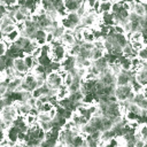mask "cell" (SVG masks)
<instances>
[{"label": "cell", "instance_id": "6da1fadb", "mask_svg": "<svg viewBox=\"0 0 147 147\" xmlns=\"http://www.w3.org/2000/svg\"><path fill=\"white\" fill-rule=\"evenodd\" d=\"M18 116L20 115H18V111H17L15 103H9L0 110V119L6 127L10 126L17 119Z\"/></svg>", "mask_w": 147, "mask_h": 147}, {"label": "cell", "instance_id": "7a4b0ae2", "mask_svg": "<svg viewBox=\"0 0 147 147\" xmlns=\"http://www.w3.org/2000/svg\"><path fill=\"white\" fill-rule=\"evenodd\" d=\"M69 54V49L67 46H64L60 39H55L51 44V52L49 55L54 62H62L65 56Z\"/></svg>", "mask_w": 147, "mask_h": 147}, {"label": "cell", "instance_id": "3957f363", "mask_svg": "<svg viewBox=\"0 0 147 147\" xmlns=\"http://www.w3.org/2000/svg\"><path fill=\"white\" fill-rule=\"evenodd\" d=\"M60 23L61 25L67 30H75L76 28H78L79 25H82V17L76 13H67V15H64L63 17L60 18Z\"/></svg>", "mask_w": 147, "mask_h": 147}, {"label": "cell", "instance_id": "277c9868", "mask_svg": "<svg viewBox=\"0 0 147 147\" xmlns=\"http://www.w3.org/2000/svg\"><path fill=\"white\" fill-rule=\"evenodd\" d=\"M115 96L117 101H132L134 92L132 91L131 85H116L115 87Z\"/></svg>", "mask_w": 147, "mask_h": 147}, {"label": "cell", "instance_id": "5b68a950", "mask_svg": "<svg viewBox=\"0 0 147 147\" xmlns=\"http://www.w3.org/2000/svg\"><path fill=\"white\" fill-rule=\"evenodd\" d=\"M37 87H39V80L36 77V75L32 71H29L28 74H25L22 78V84H21V91H28V92H32L33 90H36Z\"/></svg>", "mask_w": 147, "mask_h": 147}, {"label": "cell", "instance_id": "8992f818", "mask_svg": "<svg viewBox=\"0 0 147 147\" xmlns=\"http://www.w3.org/2000/svg\"><path fill=\"white\" fill-rule=\"evenodd\" d=\"M45 84L53 90H59L60 87L63 86V78L60 74V71H51L46 76Z\"/></svg>", "mask_w": 147, "mask_h": 147}, {"label": "cell", "instance_id": "52a82bcc", "mask_svg": "<svg viewBox=\"0 0 147 147\" xmlns=\"http://www.w3.org/2000/svg\"><path fill=\"white\" fill-rule=\"evenodd\" d=\"M134 78V71H124L121 70L116 75V85H129L131 80Z\"/></svg>", "mask_w": 147, "mask_h": 147}, {"label": "cell", "instance_id": "ba28073f", "mask_svg": "<svg viewBox=\"0 0 147 147\" xmlns=\"http://www.w3.org/2000/svg\"><path fill=\"white\" fill-rule=\"evenodd\" d=\"M11 67H13V69H14L18 75H23V76L30 71L29 68L26 67L25 62H24L23 56H18V57L13 59V65H11Z\"/></svg>", "mask_w": 147, "mask_h": 147}, {"label": "cell", "instance_id": "9c48e42d", "mask_svg": "<svg viewBox=\"0 0 147 147\" xmlns=\"http://www.w3.org/2000/svg\"><path fill=\"white\" fill-rule=\"evenodd\" d=\"M60 40H61V42L64 45V46H67L68 47V49L70 48V47H72L77 41H76V37H75V30H69V29H67L65 31H64V33L62 34V37L60 38Z\"/></svg>", "mask_w": 147, "mask_h": 147}, {"label": "cell", "instance_id": "30bf717a", "mask_svg": "<svg viewBox=\"0 0 147 147\" xmlns=\"http://www.w3.org/2000/svg\"><path fill=\"white\" fill-rule=\"evenodd\" d=\"M63 3L67 13H74L84 5V0H63Z\"/></svg>", "mask_w": 147, "mask_h": 147}, {"label": "cell", "instance_id": "8fae6325", "mask_svg": "<svg viewBox=\"0 0 147 147\" xmlns=\"http://www.w3.org/2000/svg\"><path fill=\"white\" fill-rule=\"evenodd\" d=\"M61 67H62V70L72 71V70L76 68V56L68 54V55L65 56V59L61 62Z\"/></svg>", "mask_w": 147, "mask_h": 147}, {"label": "cell", "instance_id": "7c38bea8", "mask_svg": "<svg viewBox=\"0 0 147 147\" xmlns=\"http://www.w3.org/2000/svg\"><path fill=\"white\" fill-rule=\"evenodd\" d=\"M72 123H74V125L76 126V127H78V129H82L87 122H88V119L86 118V117H84V116H82L80 114H78L77 111H72V114H71V117L69 118Z\"/></svg>", "mask_w": 147, "mask_h": 147}, {"label": "cell", "instance_id": "4fadbf2b", "mask_svg": "<svg viewBox=\"0 0 147 147\" xmlns=\"http://www.w3.org/2000/svg\"><path fill=\"white\" fill-rule=\"evenodd\" d=\"M100 22L103 25H106V26H114V25H116V21H115V17H114L111 11L100 14Z\"/></svg>", "mask_w": 147, "mask_h": 147}, {"label": "cell", "instance_id": "5bb4252c", "mask_svg": "<svg viewBox=\"0 0 147 147\" xmlns=\"http://www.w3.org/2000/svg\"><path fill=\"white\" fill-rule=\"evenodd\" d=\"M21 36H22V34H21V31L16 28L15 30H13L11 32H9L8 34L3 36V40H5L8 45H11V44L16 42V41L20 39V37H21Z\"/></svg>", "mask_w": 147, "mask_h": 147}, {"label": "cell", "instance_id": "9a60e30c", "mask_svg": "<svg viewBox=\"0 0 147 147\" xmlns=\"http://www.w3.org/2000/svg\"><path fill=\"white\" fill-rule=\"evenodd\" d=\"M82 36H83V41L85 42H93L95 40V33L93 28H83Z\"/></svg>", "mask_w": 147, "mask_h": 147}, {"label": "cell", "instance_id": "2e32d148", "mask_svg": "<svg viewBox=\"0 0 147 147\" xmlns=\"http://www.w3.org/2000/svg\"><path fill=\"white\" fill-rule=\"evenodd\" d=\"M136 80L139 82L141 85L146 86L147 85V69L146 68H139L138 70L134 71Z\"/></svg>", "mask_w": 147, "mask_h": 147}, {"label": "cell", "instance_id": "e0dca14e", "mask_svg": "<svg viewBox=\"0 0 147 147\" xmlns=\"http://www.w3.org/2000/svg\"><path fill=\"white\" fill-rule=\"evenodd\" d=\"M23 59H24V62H25V64H26V67L29 68L30 71L33 70L38 65V60L36 57H33L31 54H24Z\"/></svg>", "mask_w": 147, "mask_h": 147}, {"label": "cell", "instance_id": "ac0fdd59", "mask_svg": "<svg viewBox=\"0 0 147 147\" xmlns=\"http://www.w3.org/2000/svg\"><path fill=\"white\" fill-rule=\"evenodd\" d=\"M113 8V2L110 0L107 1H100L99 3V8H98V13L99 14H103V13H109L111 11Z\"/></svg>", "mask_w": 147, "mask_h": 147}, {"label": "cell", "instance_id": "d6986e66", "mask_svg": "<svg viewBox=\"0 0 147 147\" xmlns=\"http://www.w3.org/2000/svg\"><path fill=\"white\" fill-rule=\"evenodd\" d=\"M134 134H136V137H139V138H141V139H144V140L147 141V123L140 124L136 129Z\"/></svg>", "mask_w": 147, "mask_h": 147}, {"label": "cell", "instance_id": "ffe728a7", "mask_svg": "<svg viewBox=\"0 0 147 147\" xmlns=\"http://www.w3.org/2000/svg\"><path fill=\"white\" fill-rule=\"evenodd\" d=\"M122 54L125 55V56H127V57H130V59H132V57L137 56V51L132 47V45H131L130 42H127V44L123 47V49H122Z\"/></svg>", "mask_w": 147, "mask_h": 147}, {"label": "cell", "instance_id": "44dd1931", "mask_svg": "<svg viewBox=\"0 0 147 147\" xmlns=\"http://www.w3.org/2000/svg\"><path fill=\"white\" fill-rule=\"evenodd\" d=\"M132 11H134V13H136L138 16H140V17H144V16L147 14V11H146L144 5H142L141 2H139L138 0H136L134 7H133V10H132Z\"/></svg>", "mask_w": 147, "mask_h": 147}, {"label": "cell", "instance_id": "7402d4cb", "mask_svg": "<svg viewBox=\"0 0 147 147\" xmlns=\"http://www.w3.org/2000/svg\"><path fill=\"white\" fill-rule=\"evenodd\" d=\"M130 42H144V33L142 31H136L130 33V38H129Z\"/></svg>", "mask_w": 147, "mask_h": 147}, {"label": "cell", "instance_id": "603a6c76", "mask_svg": "<svg viewBox=\"0 0 147 147\" xmlns=\"http://www.w3.org/2000/svg\"><path fill=\"white\" fill-rule=\"evenodd\" d=\"M53 121V117L51 116L49 113H38L37 115V122L40 124V123H47V122H52Z\"/></svg>", "mask_w": 147, "mask_h": 147}, {"label": "cell", "instance_id": "cb8c5ba5", "mask_svg": "<svg viewBox=\"0 0 147 147\" xmlns=\"http://www.w3.org/2000/svg\"><path fill=\"white\" fill-rule=\"evenodd\" d=\"M69 95H70V92H69L68 87H65L64 85L62 87H60L59 90H56V98H57V100H62V99H64V98H67Z\"/></svg>", "mask_w": 147, "mask_h": 147}, {"label": "cell", "instance_id": "d4e9b609", "mask_svg": "<svg viewBox=\"0 0 147 147\" xmlns=\"http://www.w3.org/2000/svg\"><path fill=\"white\" fill-rule=\"evenodd\" d=\"M105 54H106V51L105 49H99V48H94L93 47L92 54H91V60L92 61H95L98 59H101V57L105 56Z\"/></svg>", "mask_w": 147, "mask_h": 147}, {"label": "cell", "instance_id": "484cf974", "mask_svg": "<svg viewBox=\"0 0 147 147\" xmlns=\"http://www.w3.org/2000/svg\"><path fill=\"white\" fill-rule=\"evenodd\" d=\"M137 56L141 61H147V44H144V46L140 49H138Z\"/></svg>", "mask_w": 147, "mask_h": 147}, {"label": "cell", "instance_id": "4316f807", "mask_svg": "<svg viewBox=\"0 0 147 147\" xmlns=\"http://www.w3.org/2000/svg\"><path fill=\"white\" fill-rule=\"evenodd\" d=\"M8 44L5 41V40H1L0 41V57L1 56H5L6 54H7V52H8Z\"/></svg>", "mask_w": 147, "mask_h": 147}, {"label": "cell", "instance_id": "83f0119b", "mask_svg": "<svg viewBox=\"0 0 147 147\" xmlns=\"http://www.w3.org/2000/svg\"><path fill=\"white\" fill-rule=\"evenodd\" d=\"M8 11H9V7L3 3H0V18H3L5 16H7Z\"/></svg>", "mask_w": 147, "mask_h": 147}, {"label": "cell", "instance_id": "f1b7e54d", "mask_svg": "<svg viewBox=\"0 0 147 147\" xmlns=\"http://www.w3.org/2000/svg\"><path fill=\"white\" fill-rule=\"evenodd\" d=\"M146 142H147L146 140H144V139H141L139 137H136L134 142H133V147H144L146 145Z\"/></svg>", "mask_w": 147, "mask_h": 147}, {"label": "cell", "instance_id": "f546056e", "mask_svg": "<svg viewBox=\"0 0 147 147\" xmlns=\"http://www.w3.org/2000/svg\"><path fill=\"white\" fill-rule=\"evenodd\" d=\"M10 147H28V146L24 144V141H17V142L10 145Z\"/></svg>", "mask_w": 147, "mask_h": 147}, {"label": "cell", "instance_id": "4dcf8cb0", "mask_svg": "<svg viewBox=\"0 0 147 147\" xmlns=\"http://www.w3.org/2000/svg\"><path fill=\"white\" fill-rule=\"evenodd\" d=\"M144 147H147V142H146V145H145V146H144Z\"/></svg>", "mask_w": 147, "mask_h": 147}, {"label": "cell", "instance_id": "1f68e13d", "mask_svg": "<svg viewBox=\"0 0 147 147\" xmlns=\"http://www.w3.org/2000/svg\"><path fill=\"white\" fill-rule=\"evenodd\" d=\"M99 1H107V0H99Z\"/></svg>", "mask_w": 147, "mask_h": 147}, {"label": "cell", "instance_id": "d6a6232c", "mask_svg": "<svg viewBox=\"0 0 147 147\" xmlns=\"http://www.w3.org/2000/svg\"><path fill=\"white\" fill-rule=\"evenodd\" d=\"M125 1H129V0H125ZM133 1H134V0H133Z\"/></svg>", "mask_w": 147, "mask_h": 147}]
</instances>
